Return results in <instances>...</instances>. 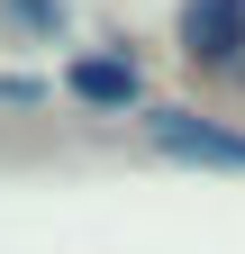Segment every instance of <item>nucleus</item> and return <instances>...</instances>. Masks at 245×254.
<instances>
[{"label":"nucleus","instance_id":"7ed1b4c3","mask_svg":"<svg viewBox=\"0 0 245 254\" xmlns=\"http://www.w3.org/2000/svg\"><path fill=\"white\" fill-rule=\"evenodd\" d=\"M64 91H73V100H91V109H136V100H145V73H136L127 55H73Z\"/></svg>","mask_w":245,"mask_h":254},{"label":"nucleus","instance_id":"20e7f679","mask_svg":"<svg viewBox=\"0 0 245 254\" xmlns=\"http://www.w3.org/2000/svg\"><path fill=\"white\" fill-rule=\"evenodd\" d=\"M9 18H27V27H64V0H9Z\"/></svg>","mask_w":245,"mask_h":254},{"label":"nucleus","instance_id":"f257e3e1","mask_svg":"<svg viewBox=\"0 0 245 254\" xmlns=\"http://www.w3.org/2000/svg\"><path fill=\"white\" fill-rule=\"evenodd\" d=\"M145 136H155L164 154H182V164L245 173V136H236V127H209V118H191V109H155V118H145Z\"/></svg>","mask_w":245,"mask_h":254},{"label":"nucleus","instance_id":"f03ea898","mask_svg":"<svg viewBox=\"0 0 245 254\" xmlns=\"http://www.w3.org/2000/svg\"><path fill=\"white\" fill-rule=\"evenodd\" d=\"M182 55L191 64H236L245 55V0H182Z\"/></svg>","mask_w":245,"mask_h":254}]
</instances>
